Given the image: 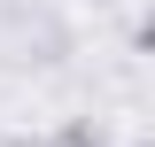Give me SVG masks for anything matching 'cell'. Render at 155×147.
Listing matches in <instances>:
<instances>
[{
  "instance_id": "obj_1",
  "label": "cell",
  "mask_w": 155,
  "mask_h": 147,
  "mask_svg": "<svg viewBox=\"0 0 155 147\" xmlns=\"http://www.w3.org/2000/svg\"><path fill=\"white\" fill-rule=\"evenodd\" d=\"M54 147H109V124H101V116H70V124L54 132Z\"/></svg>"
},
{
  "instance_id": "obj_2",
  "label": "cell",
  "mask_w": 155,
  "mask_h": 147,
  "mask_svg": "<svg viewBox=\"0 0 155 147\" xmlns=\"http://www.w3.org/2000/svg\"><path fill=\"white\" fill-rule=\"evenodd\" d=\"M16 147H54V139H16Z\"/></svg>"
}]
</instances>
